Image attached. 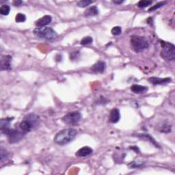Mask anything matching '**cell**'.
<instances>
[{
	"mask_svg": "<svg viewBox=\"0 0 175 175\" xmlns=\"http://www.w3.org/2000/svg\"><path fill=\"white\" fill-rule=\"evenodd\" d=\"M13 3L15 4L16 6H19L21 4H23V2L20 1V0H16V1H14Z\"/></svg>",
	"mask_w": 175,
	"mask_h": 175,
	"instance_id": "cell-27",
	"label": "cell"
},
{
	"mask_svg": "<svg viewBox=\"0 0 175 175\" xmlns=\"http://www.w3.org/2000/svg\"><path fill=\"white\" fill-rule=\"evenodd\" d=\"M166 2H161L158 3H157V4H155V6H152L151 8H150L149 9V12L155 11V10L158 9L159 8H160V7H162V6H164V5L166 4Z\"/></svg>",
	"mask_w": 175,
	"mask_h": 175,
	"instance_id": "cell-25",
	"label": "cell"
},
{
	"mask_svg": "<svg viewBox=\"0 0 175 175\" xmlns=\"http://www.w3.org/2000/svg\"><path fill=\"white\" fill-rule=\"evenodd\" d=\"M77 131L75 129H66L58 132L54 138V142L59 145H64L75 138Z\"/></svg>",
	"mask_w": 175,
	"mask_h": 175,
	"instance_id": "cell-1",
	"label": "cell"
},
{
	"mask_svg": "<svg viewBox=\"0 0 175 175\" xmlns=\"http://www.w3.org/2000/svg\"><path fill=\"white\" fill-rule=\"evenodd\" d=\"M120 118H121V114L118 109L117 108L112 109L110 112V116H109V122L116 123L119 121Z\"/></svg>",
	"mask_w": 175,
	"mask_h": 175,
	"instance_id": "cell-13",
	"label": "cell"
},
{
	"mask_svg": "<svg viewBox=\"0 0 175 175\" xmlns=\"http://www.w3.org/2000/svg\"><path fill=\"white\" fill-rule=\"evenodd\" d=\"M3 133L8 136L10 143H16L23 138L24 132H20L15 129H10V128L2 131Z\"/></svg>",
	"mask_w": 175,
	"mask_h": 175,
	"instance_id": "cell-6",
	"label": "cell"
},
{
	"mask_svg": "<svg viewBox=\"0 0 175 175\" xmlns=\"http://www.w3.org/2000/svg\"><path fill=\"white\" fill-rule=\"evenodd\" d=\"M39 125V116L34 114L27 115L19 124V127L23 132H30Z\"/></svg>",
	"mask_w": 175,
	"mask_h": 175,
	"instance_id": "cell-2",
	"label": "cell"
},
{
	"mask_svg": "<svg viewBox=\"0 0 175 175\" xmlns=\"http://www.w3.org/2000/svg\"><path fill=\"white\" fill-rule=\"evenodd\" d=\"M77 56H79V53L78 52H73L71 53V60H75L77 58Z\"/></svg>",
	"mask_w": 175,
	"mask_h": 175,
	"instance_id": "cell-26",
	"label": "cell"
},
{
	"mask_svg": "<svg viewBox=\"0 0 175 175\" xmlns=\"http://www.w3.org/2000/svg\"><path fill=\"white\" fill-rule=\"evenodd\" d=\"M99 14V9L97 6H92L88 8L85 11V15L86 16H97Z\"/></svg>",
	"mask_w": 175,
	"mask_h": 175,
	"instance_id": "cell-16",
	"label": "cell"
},
{
	"mask_svg": "<svg viewBox=\"0 0 175 175\" xmlns=\"http://www.w3.org/2000/svg\"><path fill=\"white\" fill-rule=\"evenodd\" d=\"M92 3H93V2L90 1V0H82V1H80L77 3V6L80 8H85V7H87L91 4Z\"/></svg>",
	"mask_w": 175,
	"mask_h": 175,
	"instance_id": "cell-20",
	"label": "cell"
},
{
	"mask_svg": "<svg viewBox=\"0 0 175 175\" xmlns=\"http://www.w3.org/2000/svg\"><path fill=\"white\" fill-rule=\"evenodd\" d=\"M131 90L133 92L136 94H140V93H145L146 91H148V88L146 86H142L140 85H133L131 87Z\"/></svg>",
	"mask_w": 175,
	"mask_h": 175,
	"instance_id": "cell-15",
	"label": "cell"
},
{
	"mask_svg": "<svg viewBox=\"0 0 175 175\" xmlns=\"http://www.w3.org/2000/svg\"><path fill=\"white\" fill-rule=\"evenodd\" d=\"M10 6L8 5L4 4V5L2 6L1 8H0V14L2 15L6 16L10 13Z\"/></svg>",
	"mask_w": 175,
	"mask_h": 175,
	"instance_id": "cell-17",
	"label": "cell"
},
{
	"mask_svg": "<svg viewBox=\"0 0 175 175\" xmlns=\"http://www.w3.org/2000/svg\"><path fill=\"white\" fill-rule=\"evenodd\" d=\"M8 155V152H7L6 150L2 148L1 150H0V162H1V163L3 162V160L7 159Z\"/></svg>",
	"mask_w": 175,
	"mask_h": 175,
	"instance_id": "cell-22",
	"label": "cell"
},
{
	"mask_svg": "<svg viewBox=\"0 0 175 175\" xmlns=\"http://www.w3.org/2000/svg\"><path fill=\"white\" fill-rule=\"evenodd\" d=\"M149 81L154 85H163L168 84L171 81V79L169 77L167 78H159L156 77H153L149 79Z\"/></svg>",
	"mask_w": 175,
	"mask_h": 175,
	"instance_id": "cell-10",
	"label": "cell"
},
{
	"mask_svg": "<svg viewBox=\"0 0 175 175\" xmlns=\"http://www.w3.org/2000/svg\"><path fill=\"white\" fill-rule=\"evenodd\" d=\"M92 153V149L89 146L82 147L80 149H79L76 152V156L79 157H86Z\"/></svg>",
	"mask_w": 175,
	"mask_h": 175,
	"instance_id": "cell-12",
	"label": "cell"
},
{
	"mask_svg": "<svg viewBox=\"0 0 175 175\" xmlns=\"http://www.w3.org/2000/svg\"><path fill=\"white\" fill-rule=\"evenodd\" d=\"M111 32H112V34H113V35L118 36L122 33V29H121V27L116 26V27H113Z\"/></svg>",
	"mask_w": 175,
	"mask_h": 175,
	"instance_id": "cell-24",
	"label": "cell"
},
{
	"mask_svg": "<svg viewBox=\"0 0 175 175\" xmlns=\"http://www.w3.org/2000/svg\"><path fill=\"white\" fill-rule=\"evenodd\" d=\"M12 119L13 118H7L1 120V121H0V129H1L2 132L10 128V123L12 122Z\"/></svg>",
	"mask_w": 175,
	"mask_h": 175,
	"instance_id": "cell-14",
	"label": "cell"
},
{
	"mask_svg": "<svg viewBox=\"0 0 175 175\" xmlns=\"http://www.w3.org/2000/svg\"><path fill=\"white\" fill-rule=\"evenodd\" d=\"M11 62H12V57L7 55V56H2L1 59H0V62H1V70L6 71L10 70L11 68Z\"/></svg>",
	"mask_w": 175,
	"mask_h": 175,
	"instance_id": "cell-8",
	"label": "cell"
},
{
	"mask_svg": "<svg viewBox=\"0 0 175 175\" xmlns=\"http://www.w3.org/2000/svg\"><path fill=\"white\" fill-rule=\"evenodd\" d=\"M160 43L162 46L161 56L166 60L174 61L175 60V47L174 44L162 40L160 41Z\"/></svg>",
	"mask_w": 175,
	"mask_h": 175,
	"instance_id": "cell-5",
	"label": "cell"
},
{
	"mask_svg": "<svg viewBox=\"0 0 175 175\" xmlns=\"http://www.w3.org/2000/svg\"><path fill=\"white\" fill-rule=\"evenodd\" d=\"M51 21H52V18L50 15H44L43 16L42 18L39 19L36 22V25L38 27H44L45 25L49 24Z\"/></svg>",
	"mask_w": 175,
	"mask_h": 175,
	"instance_id": "cell-11",
	"label": "cell"
},
{
	"mask_svg": "<svg viewBox=\"0 0 175 175\" xmlns=\"http://www.w3.org/2000/svg\"><path fill=\"white\" fill-rule=\"evenodd\" d=\"M106 64L104 61H98L92 67L91 70L95 73H102L105 71Z\"/></svg>",
	"mask_w": 175,
	"mask_h": 175,
	"instance_id": "cell-9",
	"label": "cell"
},
{
	"mask_svg": "<svg viewBox=\"0 0 175 175\" xmlns=\"http://www.w3.org/2000/svg\"><path fill=\"white\" fill-rule=\"evenodd\" d=\"M93 42V39H92L90 36H86L84 37L83 39L81 40V45H87V44H90Z\"/></svg>",
	"mask_w": 175,
	"mask_h": 175,
	"instance_id": "cell-19",
	"label": "cell"
},
{
	"mask_svg": "<svg viewBox=\"0 0 175 175\" xmlns=\"http://www.w3.org/2000/svg\"><path fill=\"white\" fill-rule=\"evenodd\" d=\"M34 34L39 39L47 40H54L58 36L56 31L49 27H36L34 30Z\"/></svg>",
	"mask_w": 175,
	"mask_h": 175,
	"instance_id": "cell-3",
	"label": "cell"
},
{
	"mask_svg": "<svg viewBox=\"0 0 175 175\" xmlns=\"http://www.w3.org/2000/svg\"><path fill=\"white\" fill-rule=\"evenodd\" d=\"M131 46L133 51L139 53L147 49L149 46V41L145 37L140 36H132L130 40Z\"/></svg>",
	"mask_w": 175,
	"mask_h": 175,
	"instance_id": "cell-4",
	"label": "cell"
},
{
	"mask_svg": "<svg viewBox=\"0 0 175 175\" xmlns=\"http://www.w3.org/2000/svg\"><path fill=\"white\" fill-rule=\"evenodd\" d=\"M113 2L116 3V4H121V3L124 2V1H113Z\"/></svg>",
	"mask_w": 175,
	"mask_h": 175,
	"instance_id": "cell-28",
	"label": "cell"
},
{
	"mask_svg": "<svg viewBox=\"0 0 175 175\" xmlns=\"http://www.w3.org/2000/svg\"><path fill=\"white\" fill-rule=\"evenodd\" d=\"M25 20H26V16L24 14L19 13L16 15L15 21L17 23H23L24 21H25Z\"/></svg>",
	"mask_w": 175,
	"mask_h": 175,
	"instance_id": "cell-18",
	"label": "cell"
},
{
	"mask_svg": "<svg viewBox=\"0 0 175 175\" xmlns=\"http://www.w3.org/2000/svg\"><path fill=\"white\" fill-rule=\"evenodd\" d=\"M81 114L78 112H70L62 118V121L67 125H76L81 119Z\"/></svg>",
	"mask_w": 175,
	"mask_h": 175,
	"instance_id": "cell-7",
	"label": "cell"
},
{
	"mask_svg": "<svg viewBox=\"0 0 175 175\" xmlns=\"http://www.w3.org/2000/svg\"><path fill=\"white\" fill-rule=\"evenodd\" d=\"M152 1H147V0H141L138 3V6L139 8H145L148 6L152 4Z\"/></svg>",
	"mask_w": 175,
	"mask_h": 175,
	"instance_id": "cell-21",
	"label": "cell"
},
{
	"mask_svg": "<svg viewBox=\"0 0 175 175\" xmlns=\"http://www.w3.org/2000/svg\"><path fill=\"white\" fill-rule=\"evenodd\" d=\"M140 136L142 137V138H145L147 140H149V141H150L152 144H153V145L156 146L157 147H159V146L157 145V143L155 141V140H154V139L150 136L147 135V134H143V135H140Z\"/></svg>",
	"mask_w": 175,
	"mask_h": 175,
	"instance_id": "cell-23",
	"label": "cell"
}]
</instances>
